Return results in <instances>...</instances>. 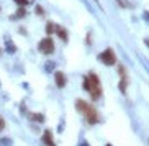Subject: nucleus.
Returning a JSON list of instances; mask_svg holds the SVG:
<instances>
[{
  "mask_svg": "<svg viewBox=\"0 0 149 146\" xmlns=\"http://www.w3.org/2000/svg\"><path fill=\"white\" fill-rule=\"evenodd\" d=\"M23 15H25V8H23V7H20V10L17 12V17H23Z\"/></svg>",
  "mask_w": 149,
  "mask_h": 146,
  "instance_id": "nucleus-16",
  "label": "nucleus"
},
{
  "mask_svg": "<svg viewBox=\"0 0 149 146\" xmlns=\"http://www.w3.org/2000/svg\"><path fill=\"white\" fill-rule=\"evenodd\" d=\"M118 71H120V75H121V79H126V69L123 66H120L118 67Z\"/></svg>",
  "mask_w": 149,
  "mask_h": 146,
  "instance_id": "nucleus-10",
  "label": "nucleus"
},
{
  "mask_svg": "<svg viewBox=\"0 0 149 146\" xmlns=\"http://www.w3.org/2000/svg\"><path fill=\"white\" fill-rule=\"evenodd\" d=\"M36 13H38V15H44L43 7H40V5H38V7H36Z\"/></svg>",
  "mask_w": 149,
  "mask_h": 146,
  "instance_id": "nucleus-15",
  "label": "nucleus"
},
{
  "mask_svg": "<svg viewBox=\"0 0 149 146\" xmlns=\"http://www.w3.org/2000/svg\"><path fill=\"white\" fill-rule=\"evenodd\" d=\"M107 146H111V145H107Z\"/></svg>",
  "mask_w": 149,
  "mask_h": 146,
  "instance_id": "nucleus-18",
  "label": "nucleus"
},
{
  "mask_svg": "<svg viewBox=\"0 0 149 146\" xmlns=\"http://www.w3.org/2000/svg\"><path fill=\"white\" fill-rule=\"evenodd\" d=\"M85 118H87V122L90 125H95V123H98L100 122V115H98V110L97 108H93L92 105H90V108H88L87 112H85Z\"/></svg>",
  "mask_w": 149,
  "mask_h": 146,
  "instance_id": "nucleus-4",
  "label": "nucleus"
},
{
  "mask_svg": "<svg viewBox=\"0 0 149 146\" xmlns=\"http://www.w3.org/2000/svg\"><path fill=\"white\" fill-rule=\"evenodd\" d=\"M54 80H56V85L59 89H62L64 85H66V75H64V72L57 71L56 74H54Z\"/></svg>",
  "mask_w": 149,
  "mask_h": 146,
  "instance_id": "nucleus-6",
  "label": "nucleus"
},
{
  "mask_svg": "<svg viewBox=\"0 0 149 146\" xmlns=\"http://www.w3.org/2000/svg\"><path fill=\"white\" fill-rule=\"evenodd\" d=\"M20 7H25V5H28V0H15Z\"/></svg>",
  "mask_w": 149,
  "mask_h": 146,
  "instance_id": "nucleus-14",
  "label": "nucleus"
},
{
  "mask_svg": "<svg viewBox=\"0 0 149 146\" xmlns=\"http://www.w3.org/2000/svg\"><path fill=\"white\" fill-rule=\"evenodd\" d=\"M82 87H84V89H85V90L88 92V79H87V77H85V79L82 80Z\"/></svg>",
  "mask_w": 149,
  "mask_h": 146,
  "instance_id": "nucleus-13",
  "label": "nucleus"
},
{
  "mask_svg": "<svg viewBox=\"0 0 149 146\" xmlns=\"http://www.w3.org/2000/svg\"><path fill=\"white\" fill-rule=\"evenodd\" d=\"M38 48H40L41 53H44V54H51V53H54V41L51 40V38H44V40H41V41H40Z\"/></svg>",
  "mask_w": 149,
  "mask_h": 146,
  "instance_id": "nucleus-3",
  "label": "nucleus"
},
{
  "mask_svg": "<svg viewBox=\"0 0 149 146\" xmlns=\"http://www.w3.org/2000/svg\"><path fill=\"white\" fill-rule=\"evenodd\" d=\"M120 89H121V92H125V90H126V79H123L121 82H120Z\"/></svg>",
  "mask_w": 149,
  "mask_h": 146,
  "instance_id": "nucleus-11",
  "label": "nucleus"
},
{
  "mask_svg": "<svg viewBox=\"0 0 149 146\" xmlns=\"http://www.w3.org/2000/svg\"><path fill=\"white\" fill-rule=\"evenodd\" d=\"M100 61L105 66H113V64H116V54H115V51L111 48H108L100 54Z\"/></svg>",
  "mask_w": 149,
  "mask_h": 146,
  "instance_id": "nucleus-2",
  "label": "nucleus"
},
{
  "mask_svg": "<svg viewBox=\"0 0 149 146\" xmlns=\"http://www.w3.org/2000/svg\"><path fill=\"white\" fill-rule=\"evenodd\" d=\"M75 108H77V112H79V113L85 115V112L90 108V103H87L85 100H82V98H77V100H75Z\"/></svg>",
  "mask_w": 149,
  "mask_h": 146,
  "instance_id": "nucleus-5",
  "label": "nucleus"
},
{
  "mask_svg": "<svg viewBox=\"0 0 149 146\" xmlns=\"http://www.w3.org/2000/svg\"><path fill=\"white\" fill-rule=\"evenodd\" d=\"M54 31H56V35L59 36L62 41H67V31H66V28H62V27H59V25H56V27H54Z\"/></svg>",
  "mask_w": 149,
  "mask_h": 146,
  "instance_id": "nucleus-8",
  "label": "nucleus"
},
{
  "mask_svg": "<svg viewBox=\"0 0 149 146\" xmlns=\"http://www.w3.org/2000/svg\"><path fill=\"white\" fill-rule=\"evenodd\" d=\"M88 92H90V95H92L93 100H97V98H100L102 95V84H100V79L97 77L93 72H90L88 74Z\"/></svg>",
  "mask_w": 149,
  "mask_h": 146,
  "instance_id": "nucleus-1",
  "label": "nucleus"
},
{
  "mask_svg": "<svg viewBox=\"0 0 149 146\" xmlns=\"http://www.w3.org/2000/svg\"><path fill=\"white\" fill-rule=\"evenodd\" d=\"M30 118L35 120V122H44V117L40 115V113H30Z\"/></svg>",
  "mask_w": 149,
  "mask_h": 146,
  "instance_id": "nucleus-9",
  "label": "nucleus"
},
{
  "mask_svg": "<svg viewBox=\"0 0 149 146\" xmlns=\"http://www.w3.org/2000/svg\"><path fill=\"white\" fill-rule=\"evenodd\" d=\"M3 128H5V120L2 118V117H0V131H2Z\"/></svg>",
  "mask_w": 149,
  "mask_h": 146,
  "instance_id": "nucleus-17",
  "label": "nucleus"
},
{
  "mask_svg": "<svg viewBox=\"0 0 149 146\" xmlns=\"http://www.w3.org/2000/svg\"><path fill=\"white\" fill-rule=\"evenodd\" d=\"M43 143L46 146H56V143L53 141V133L49 131V130H46V131L43 133Z\"/></svg>",
  "mask_w": 149,
  "mask_h": 146,
  "instance_id": "nucleus-7",
  "label": "nucleus"
},
{
  "mask_svg": "<svg viewBox=\"0 0 149 146\" xmlns=\"http://www.w3.org/2000/svg\"><path fill=\"white\" fill-rule=\"evenodd\" d=\"M46 31H48V35H51V33L54 31V25H53V23H48V28H46Z\"/></svg>",
  "mask_w": 149,
  "mask_h": 146,
  "instance_id": "nucleus-12",
  "label": "nucleus"
}]
</instances>
